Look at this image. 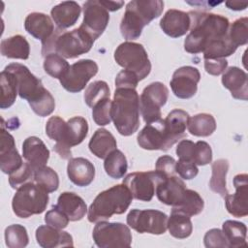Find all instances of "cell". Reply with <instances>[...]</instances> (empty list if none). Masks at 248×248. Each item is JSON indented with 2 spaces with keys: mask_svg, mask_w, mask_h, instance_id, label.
<instances>
[{
  "mask_svg": "<svg viewBox=\"0 0 248 248\" xmlns=\"http://www.w3.org/2000/svg\"><path fill=\"white\" fill-rule=\"evenodd\" d=\"M190 33L184 41V49L192 54L203 52L212 43L229 35L230 21L227 17L205 12H189Z\"/></svg>",
  "mask_w": 248,
  "mask_h": 248,
  "instance_id": "obj_1",
  "label": "cell"
},
{
  "mask_svg": "<svg viewBox=\"0 0 248 248\" xmlns=\"http://www.w3.org/2000/svg\"><path fill=\"white\" fill-rule=\"evenodd\" d=\"M4 70L12 72L16 76L19 97L28 101L36 114L45 117L53 112L55 108L53 96L44 87L41 79L36 78L26 66L19 63H11Z\"/></svg>",
  "mask_w": 248,
  "mask_h": 248,
  "instance_id": "obj_2",
  "label": "cell"
},
{
  "mask_svg": "<svg viewBox=\"0 0 248 248\" xmlns=\"http://www.w3.org/2000/svg\"><path fill=\"white\" fill-rule=\"evenodd\" d=\"M110 115L120 135L128 137L138 131L140 127V97L136 88H115Z\"/></svg>",
  "mask_w": 248,
  "mask_h": 248,
  "instance_id": "obj_3",
  "label": "cell"
},
{
  "mask_svg": "<svg viewBox=\"0 0 248 248\" xmlns=\"http://www.w3.org/2000/svg\"><path fill=\"white\" fill-rule=\"evenodd\" d=\"M164 10L161 0H133L126 5L120 31L127 41L138 39L145 25L159 17Z\"/></svg>",
  "mask_w": 248,
  "mask_h": 248,
  "instance_id": "obj_4",
  "label": "cell"
},
{
  "mask_svg": "<svg viewBox=\"0 0 248 248\" xmlns=\"http://www.w3.org/2000/svg\"><path fill=\"white\" fill-rule=\"evenodd\" d=\"M133 196L125 184L114 185L94 199L88 208L87 218L91 223L109 219L113 214H122L130 206Z\"/></svg>",
  "mask_w": 248,
  "mask_h": 248,
  "instance_id": "obj_5",
  "label": "cell"
},
{
  "mask_svg": "<svg viewBox=\"0 0 248 248\" xmlns=\"http://www.w3.org/2000/svg\"><path fill=\"white\" fill-rule=\"evenodd\" d=\"M94 40L80 27L69 32L55 29L53 36L42 45V54L46 56L54 50L64 58H77L78 56L88 52Z\"/></svg>",
  "mask_w": 248,
  "mask_h": 248,
  "instance_id": "obj_6",
  "label": "cell"
},
{
  "mask_svg": "<svg viewBox=\"0 0 248 248\" xmlns=\"http://www.w3.org/2000/svg\"><path fill=\"white\" fill-rule=\"evenodd\" d=\"M48 193L32 181L16 189L13 197L12 208L17 217L28 218L43 213L48 204Z\"/></svg>",
  "mask_w": 248,
  "mask_h": 248,
  "instance_id": "obj_7",
  "label": "cell"
},
{
  "mask_svg": "<svg viewBox=\"0 0 248 248\" xmlns=\"http://www.w3.org/2000/svg\"><path fill=\"white\" fill-rule=\"evenodd\" d=\"M116 63L137 75L140 80L144 79L151 71V63L142 45L135 42H124L114 51Z\"/></svg>",
  "mask_w": 248,
  "mask_h": 248,
  "instance_id": "obj_8",
  "label": "cell"
},
{
  "mask_svg": "<svg viewBox=\"0 0 248 248\" xmlns=\"http://www.w3.org/2000/svg\"><path fill=\"white\" fill-rule=\"evenodd\" d=\"M95 244L100 248L130 247L132 233L127 225L119 222H98L92 232Z\"/></svg>",
  "mask_w": 248,
  "mask_h": 248,
  "instance_id": "obj_9",
  "label": "cell"
},
{
  "mask_svg": "<svg viewBox=\"0 0 248 248\" xmlns=\"http://www.w3.org/2000/svg\"><path fill=\"white\" fill-rule=\"evenodd\" d=\"M169 97V89L160 82L155 81L147 85L140 98V110L146 124L161 119V108L166 105Z\"/></svg>",
  "mask_w": 248,
  "mask_h": 248,
  "instance_id": "obj_10",
  "label": "cell"
},
{
  "mask_svg": "<svg viewBox=\"0 0 248 248\" xmlns=\"http://www.w3.org/2000/svg\"><path fill=\"white\" fill-rule=\"evenodd\" d=\"M127 224L140 233L163 234L168 229V216L155 209H132L127 215Z\"/></svg>",
  "mask_w": 248,
  "mask_h": 248,
  "instance_id": "obj_11",
  "label": "cell"
},
{
  "mask_svg": "<svg viewBox=\"0 0 248 248\" xmlns=\"http://www.w3.org/2000/svg\"><path fill=\"white\" fill-rule=\"evenodd\" d=\"M166 178L157 170L137 171L129 173L124 179L134 199L142 202H150L155 195L157 185Z\"/></svg>",
  "mask_w": 248,
  "mask_h": 248,
  "instance_id": "obj_12",
  "label": "cell"
},
{
  "mask_svg": "<svg viewBox=\"0 0 248 248\" xmlns=\"http://www.w3.org/2000/svg\"><path fill=\"white\" fill-rule=\"evenodd\" d=\"M98 73V65L91 59H80L72 64L68 72L59 79L62 87L71 93L84 89L87 82Z\"/></svg>",
  "mask_w": 248,
  "mask_h": 248,
  "instance_id": "obj_13",
  "label": "cell"
},
{
  "mask_svg": "<svg viewBox=\"0 0 248 248\" xmlns=\"http://www.w3.org/2000/svg\"><path fill=\"white\" fill-rule=\"evenodd\" d=\"M83 20L79 26L94 41L106 30L109 21L108 11L101 4L100 0H89L83 3Z\"/></svg>",
  "mask_w": 248,
  "mask_h": 248,
  "instance_id": "obj_14",
  "label": "cell"
},
{
  "mask_svg": "<svg viewBox=\"0 0 248 248\" xmlns=\"http://www.w3.org/2000/svg\"><path fill=\"white\" fill-rule=\"evenodd\" d=\"M201 79L199 70L192 66H183L175 70L170 81L172 93L179 99H190L197 93Z\"/></svg>",
  "mask_w": 248,
  "mask_h": 248,
  "instance_id": "obj_15",
  "label": "cell"
},
{
  "mask_svg": "<svg viewBox=\"0 0 248 248\" xmlns=\"http://www.w3.org/2000/svg\"><path fill=\"white\" fill-rule=\"evenodd\" d=\"M235 193L228 194L225 204L228 212L234 217L240 218L248 215V175L246 173L236 174L233 178Z\"/></svg>",
  "mask_w": 248,
  "mask_h": 248,
  "instance_id": "obj_16",
  "label": "cell"
},
{
  "mask_svg": "<svg viewBox=\"0 0 248 248\" xmlns=\"http://www.w3.org/2000/svg\"><path fill=\"white\" fill-rule=\"evenodd\" d=\"M23 164L22 158L19 155L14 137L4 129L1 124L0 135V169L4 173L11 174Z\"/></svg>",
  "mask_w": 248,
  "mask_h": 248,
  "instance_id": "obj_17",
  "label": "cell"
},
{
  "mask_svg": "<svg viewBox=\"0 0 248 248\" xmlns=\"http://www.w3.org/2000/svg\"><path fill=\"white\" fill-rule=\"evenodd\" d=\"M137 140L140 147L145 150L167 151L170 149L164 130L163 119L146 124L138 134Z\"/></svg>",
  "mask_w": 248,
  "mask_h": 248,
  "instance_id": "obj_18",
  "label": "cell"
},
{
  "mask_svg": "<svg viewBox=\"0 0 248 248\" xmlns=\"http://www.w3.org/2000/svg\"><path fill=\"white\" fill-rule=\"evenodd\" d=\"M190 116L183 109H173L163 119L168 146L170 148L178 140L186 137V128Z\"/></svg>",
  "mask_w": 248,
  "mask_h": 248,
  "instance_id": "obj_19",
  "label": "cell"
},
{
  "mask_svg": "<svg viewBox=\"0 0 248 248\" xmlns=\"http://www.w3.org/2000/svg\"><path fill=\"white\" fill-rule=\"evenodd\" d=\"M46 134L50 140H55L54 151L62 159H69L72 153L67 144V122L59 116H51L46 124Z\"/></svg>",
  "mask_w": 248,
  "mask_h": 248,
  "instance_id": "obj_20",
  "label": "cell"
},
{
  "mask_svg": "<svg viewBox=\"0 0 248 248\" xmlns=\"http://www.w3.org/2000/svg\"><path fill=\"white\" fill-rule=\"evenodd\" d=\"M190 16L183 11L170 9L160 20V27L165 34L171 38L185 35L190 29Z\"/></svg>",
  "mask_w": 248,
  "mask_h": 248,
  "instance_id": "obj_21",
  "label": "cell"
},
{
  "mask_svg": "<svg viewBox=\"0 0 248 248\" xmlns=\"http://www.w3.org/2000/svg\"><path fill=\"white\" fill-rule=\"evenodd\" d=\"M25 30L42 42V45L46 43L54 34L55 29L51 18L43 13H31L24 20Z\"/></svg>",
  "mask_w": 248,
  "mask_h": 248,
  "instance_id": "obj_22",
  "label": "cell"
},
{
  "mask_svg": "<svg viewBox=\"0 0 248 248\" xmlns=\"http://www.w3.org/2000/svg\"><path fill=\"white\" fill-rule=\"evenodd\" d=\"M186 190L184 181L176 175L164 178L156 187L155 194L158 200L167 204L174 206L183 197Z\"/></svg>",
  "mask_w": 248,
  "mask_h": 248,
  "instance_id": "obj_23",
  "label": "cell"
},
{
  "mask_svg": "<svg viewBox=\"0 0 248 248\" xmlns=\"http://www.w3.org/2000/svg\"><path fill=\"white\" fill-rule=\"evenodd\" d=\"M36 239L38 244L43 248H56V247H73L72 235L56 229L49 225H43L36 230Z\"/></svg>",
  "mask_w": 248,
  "mask_h": 248,
  "instance_id": "obj_24",
  "label": "cell"
},
{
  "mask_svg": "<svg viewBox=\"0 0 248 248\" xmlns=\"http://www.w3.org/2000/svg\"><path fill=\"white\" fill-rule=\"evenodd\" d=\"M223 86L231 91L232 98L246 101L248 99L247 74L238 67L228 68L222 76Z\"/></svg>",
  "mask_w": 248,
  "mask_h": 248,
  "instance_id": "obj_25",
  "label": "cell"
},
{
  "mask_svg": "<svg viewBox=\"0 0 248 248\" xmlns=\"http://www.w3.org/2000/svg\"><path fill=\"white\" fill-rule=\"evenodd\" d=\"M69 179L77 186L85 187L91 184L95 177V167L87 159L82 157L71 158L67 166Z\"/></svg>",
  "mask_w": 248,
  "mask_h": 248,
  "instance_id": "obj_26",
  "label": "cell"
},
{
  "mask_svg": "<svg viewBox=\"0 0 248 248\" xmlns=\"http://www.w3.org/2000/svg\"><path fill=\"white\" fill-rule=\"evenodd\" d=\"M22 155L35 170L46 165L49 158V150L41 139L32 136L24 140L22 143Z\"/></svg>",
  "mask_w": 248,
  "mask_h": 248,
  "instance_id": "obj_27",
  "label": "cell"
},
{
  "mask_svg": "<svg viewBox=\"0 0 248 248\" xmlns=\"http://www.w3.org/2000/svg\"><path fill=\"white\" fill-rule=\"evenodd\" d=\"M80 13L81 8L76 1H64L51 9L50 16L57 28L64 30L76 24Z\"/></svg>",
  "mask_w": 248,
  "mask_h": 248,
  "instance_id": "obj_28",
  "label": "cell"
},
{
  "mask_svg": "<svg viewBox=\"0 0 248 248\" xmlns=\"http://www.w3.org/2000/svg\"><path fill=\"white\" fill-rule=\"evenodd\" d=\"M55 206L65 213L70 221L74 222L81 220L87 212L85 202L81 197L73 192H63L58 197Z\"/></svg>",
  "mask_w": 248,
  "mask_h": 248,
  "instance_id": "obj_29",
  "label": "cell"
},
{
  "mask_svg": "<svg viewBox=\"0 0 248 248\" xmlns=\"http://www.w3.org/2000/svg\"><path fill=\"white\" fill-rule=\"evenodd\" d=\"M117 143L113 135L107 129L100 128L91 137L88 147L93 155L105 159L111 151L116 149Z\"/></svg>",
  "mask_w": 248,
  "mask_h": 248,
  "instance_id": "obj_30",
  "label": "cell"
},
{
  "mask_svg": "<svg viewBox=\"0 0 248 248\" xmlns=\"http://www.w3.org/2000/svg\"><path fill=\"white\" fill-rule=\"evenodd\" d=\"M1 54L7 58L23 59L29 58L30 46L26 38L21 35H15L1 41Z\"/></svg>",
  "mask_w": 248,
  "mask_h": 248,
  "instance_id": "obj_31",
  "label": "cell"
},
{
  "mask_svg": "<svg viewBox=\"0 0 248 248\" xmlns=\"http://www.w3.org/2000/svg\"><path fill=\"white\" fill-rule=\"evenodd\" d=\"M0 84H1V101L0 108L5 109L14 105L17 90V80L16 76L7 70H3L0 74Z\"/></svg>",
  "mask_w": 248,
  "mask_h": 248,
  "instance_id": "obj_32",
  "label": "cell"
},
{
  "mask_svg": "<svg viewBox=\"0 0 248 248\" xmlns=\"http://www.w3.org/2000/svg\"><path fill=\"white\" fill-rule=\"evenodd\" d=\"M203 206L204 202L200 194L194 190L186 188L182 199L176 205L172 206L171 210L181 212L191 217L200 214L202 211Z\"/></svg>",
  "mask_w": 248,
  "mask_h": 248,
  "instance_id": "obj_33",
  "label": "cell"
},
{
  "mask_svg": "<svg viewBox=\"0 0 248 248\" xmlns=\"http://www.w3.org/2000/svg\"><path fill=\"white\" fill-rule=\"evenodd\" d=\"M168 230L171 236L184 239L191 235L193 225L188 215L171 210L170 216L168 218Z\"/></svg>",
  "mask_w": 248,
  "mask_h": 248,
  "instance_id": "obj_34",
  "label": "cell"
},
{
  "mask_svg": "<svg viewBox=\"0 0 248 248\" xmlns=\"http://www.w3.org/2000/svg\"><path fill=\"white\" fill-rule=\"evenodd\" d=\"M187 128L193 136L208 137L216 130V121L209 113H198L189 118Z\"/></svg>",
  "mask_w": 248,
  "mask_h": 248,
  "instance_id": "obj_35",
  "label": "cell"
},
{
  "mask_svg": "<svg viewBox=\"0 0 248 248\" xmlns=\"http://www.w3.org/2000/svg\"><path fill=\"white\" fill-rule=\"evenodd\" d=\"M222 228L230 247L238 248L247 246V227L244 223L234 220H227L223 223Z\"/></svg>",
  "mask_w": 248,
  "mask_h": 248,
  "instance_id": "obj_36",
  "label": "cell"
},
{
  "mask_svg": "<svg viewBox=\"0 0 248 248\" xmlns=\"http://www.w3.org/2000/svg\"><path fill=\"white\" fill-rule=\"evenodd\" d=\"M212 175L209 181L210 189L225 198L229 191L226 187V176L229 170V161L227 159H218L212 163Z\"/></svg>",
  "mask_w": 248,
  "mask_h": 248,
  "instance_id": "obj_37",
  "label": "cell"
},
{
  "mask_svg": "<svg viewBox=\"0 0 248 248\" xmlns=\"http://www.w3.org/2000/svg\"><path fill=\"white\" fill-rule=\"evenodd\" d=\"M104 168L108 176L114 179H119L124 176L127 171L128 164L124 153L118 149L111 151L104 162Z\"/></svg>",
  "mask_w": 248,
  "mask_h": 248,
  "instance_id": "obj_38",
  "label": "cell"
},
{
  "mask_svg": "<svg viewBox=\"0 0 248 248\" xmlns=\"http://www.w3.org/2000/svg\"><path fill=\"white\" fill-rule=\"evenodd\" d=\"M88 133V123L81 116H74L67 121V144L76 146L83 141Z\"/></svg>",
  "mask_w": 248,
  "mask_h": 248,
  "instance_id": "obj_39",
  "label": "cell"
},
{
  "mask_svg": "<svg viewBox=\"0 0 248 248\" xmlns=\"http://www.w3.org/2000/svg\"><path fill=\"white\" fill-rule=\"evenodd\" d=\"M236 46L230 40L229 35L223 39H220L210 44L202 52L204 59H220L226 58L232 55L235 50Z\"/></svg>",
  "mask_w": 248,
  "mask_h": 248,
  "instance_id": "obj_40",
  "label": "cell"
},
{
  "mask_svg": "<svg viewBox=\"0 0 248 248\" xmlns=\"http://www.w3.org/2000/svg\"><path fill=\"white\" fill-rule=\"evenodd\" d=\"M70 65L67 60L56 52H50L45 56L44 70L54 78L60 79L69 70Z\"/></svg>",
  "mask_w": 248,
  "mask_h": 248,
  "instance_id": "obj_41",
  "label": "cell"
},
{
  "mask_svg": "<svg viewBox=\"0 0 248 248\" xmlns=\"http://www.w3.org/2000/svg\"><path fill=\"white\" fill-rule=\"evenodd\" d=\"M34 181L47 193H52L59 187L58 174L47 166H44L34 170Z\"/></svg>",
  "mask_w": 248,
  "mask_h": 248,
  "instance_id": "obj_42",
  "label": "cell"
},
{
  "mask_svg": "<svg viewBox=\"0 0 248 248\" xmlns=\"http://www.w3.org/2000/svg\"><path fill=\"white\" fill-rule=\"evenodd\" d=\"M28 242V233L22 225L13 224L5 229V243L9 248H23Z\"/></svg>",
  "mask_w": 248,
  "mask_h": 248,
  "instance_id": "obj_43",
  "label": "cell"
},
{
  "mask_svg": "<svg viewBox=\"0 0 248 248\" xmlns=\"http://www.w3.org/2000/svg\"><path fill=\"white\" fill-rule=\"evenodd\" d=\"M110 91L108 83L104 80H96L91 82L84 92L85 104L93 108L100 101L109 98Z\"/></svg>",
  "mask_w": 248,
  "mask_h": 248,
  "instance_id": "obj_44",
  "label": "cell"
},
{
  "mask_svg": "<svg viewBox=\"0 0 248 248\" xmlns=\"http://www.w3.org/2000/svg\"><path fill=\"white\" fill-rule=\"evenodd\" d=\"M229 37L237 47L248 43V18L240 17L234 20L229 27Z\"/></svg>",
  "mask_w": 248,
  "mask_h": 248,
  "instance_id": "obj_45",
  "label": "cell"
},
{
  "mask_svg": "<svg viewBox=\"0 0 248 248\" xmlns=\"http://www.w3.org/2000/svg\"><path fill=\"white\" fill-rule=\"evenodd\" d=\"M9 183L13 189H18L20 186L34 180V169L28 162H23L22 166L9 174Z\"/></svg>",
  "mask_w": 248,
  "mask_h": 248,
  "instance_id": "obj_46",
  "label": "cell"
},
{
  "mask_svg": "<svg viewBox=\"0 0 248 248\" xmlns=\"http://www.w3.org/2000/svg\"><path fill=\"white\" fill-rule=\"evenodd\" d=\"M111 102L109 98L104 99L92 108V117L99 126H106L111 121Z\"/></svg>",
  "mask_w": 248,
  "mask_h": 248,
  "instance_id": "obj_47",
  "label": "cell"
},
{
  "mask_svg": "<svg viewBox=\"0 0 248 248\" xmlns=\"http://www.w3.org/2000/svg\"><path fill=\"white\" fill-rule=\"evenodd\" d=\"M203 243L206 248H230L226 235L223 231L219 229H211L207 231L203 237Z\"/></svg>",
  "mask_w": 248,
  "mask_h": 248,
  "instance_id": "obj_48",
  "label": "cell"
},
{
  "mask_svg": "<svg viewBox=\"0 0 248 248\" xmlns=\"http://www.w3.org/2000/svg\"><path fill=\"white\" fill-rule=\"evenodd\" d=\"M212 161V150L210 145L202 140L196 142L194 164L196 166H205Z\"/></svg>",
  "mask_w": 248,
  "mask_h": 248,
  "instance_id": "obj_49",
  "label": "cell"
},
{
  "mask_svg": "<svg viewBox=\"0 0 248 248\" xmlns=\"http://www.w3.org/2000/svg\"><path fill=\"white\" fill-rule=\"evenodd\" d=\"M70 219L67 217L65 213H63L59 208H57L55 205L48 210L45 215V222L56 229H64L68 226Z\"/></svg>",
  "mask_w": 248,
  "mask_h": 248,
  "instance_id": "obj_50",
  "label": "cell"
},
{
  "mask_svg": "<svg viewBox=\"0 0 248 248\" xmlns=\"http://www.w3.org/2000/svg\"><path fill=\"white\" fill-rule=\"evenodd\" d=\"M175 164L176 161L169 155H163L158 158L156 162V170L158 172H160L165 177L175 175Z\"/></svg>",
  "mask_w": 248,
  "mask_h": 248,
  "instance_id": "obj_51",
  "label": "cell"
},
{
  "mask_svg": "<svg viewBox=\"0 0 248 248\" xmlns=\"http://www.w3.org/2000/svg\"><path fill=\"white\" fill-rule=\"evenodd\" d=\"M140 79L136 74L128 70L120 71L115 78V87H128L136 88Z\"/></svg>",
  "mask_w": 248,
  "mask_h": 248,
  "instance_id": "obj_52",
  "label": "cell"
},
{
  "mask_svg": "<svg viewBox=\"0 0 248 248\" xmlns=\"http://www.w3.org/2000/svg\"><path fill=\"white\" fill-rule=\"evenodd\" d=\"M175 171L181 178L190 180L197 176L199 170L194 163L179 159L175 164Z\"/></svg>",
  "mask_w": 248,
  "mask_h": 248,
  "instance_id": "obj_53",
  "label": "cell"
},
{
  "mask_svg": "<svg viewBox=\"0 0 248 248\" xmlns=\"http://www.w3.org/2000/svg\"><path fill=\"white\" fill-rule=\"evenodd\" d=\"M196 143L189 140H182L179 141L176 147V155L180 160L189 161L194 163V154H195Z\"/></svg>",
  "mask_w": 248,
  "mask_h": 248,
  "instance_id": "obj_54",
  "label": "cell"
},
{
  "mask_svg": "<svg viewBox=\"0 0 248 248\" xmlns=\"http://www.w3.org/2000/svg\"><path fill=\"white\" fill-rule=\"evenodd\" d=\"M227 67L228 61L226 58L204 59V69L209 75L219 76L226 71Z\"/></svg>",
  "mask_w": 248,
  "mask_h": 248,
  "instance_id": "obj_55",
  "label": "cell"
},
{
  "mask_svg": "<svg viewBox=\"0 0 248 248\" xmlns=\"http://www.w3.org/2000/svg\"><path fill=\"white\" fill-rule=\"evenodd\" d=\"M101 4L109 12H114L122 8L124 5L123 1H108V0H100Z\"/></svg>",
  "mask_w": 248,
  "mask_h": 248,
  "instance_id": "obj_56",
  "label": "cell"
},
{
  "mask_svg": "<svg viewBox=\"0 0 248 248\" xmlns=\"http://www.w3.org/2000/svg\"><path fill=\"white\" fill-rule=\"evenodd\" d=\"M226 6L233 11H242L247 7V2H237V1H227Z\"/></svg>",
  "mask_w": 248,
  "mask_h": 248,
  "instance_id": "obj_57",
  "label": "cell"
}]
</instances>
